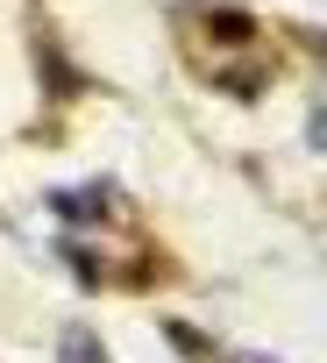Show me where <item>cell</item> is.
I'll use <instances>...</instances> for the list:
<instances>
[{"label": "cell", "mask_w": 327, "mask_h": 363, "mask_svg": "<svg viewBox=\"0 0 327 363\" xmlns=\"http://www.w3.org/2000/svg\"><path fill=\"white\" fill-rule=\"evenodd\" d=\"M57 363H107V349H100V335H93V328H64Z\"/></svg>", "instance_id": "1"}]
</instances>
